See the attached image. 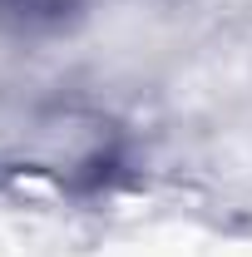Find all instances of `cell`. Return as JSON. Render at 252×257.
<instances>
[{
	"label": "cell",
	"instance_id": "1",
	"mask_svg": "<svg viewBox=\"0 0 252 257\" xmlns=\"http://www.w3.org/2000/svg\"><path fill=\"white\" fill-rule=\"evenodd\" d=\"M94 0H0V20L20 25V30H60L69 20H79Z\"/></svg>",
	"mask_w": 252,
	"mask_h": 257
}]
</instances>
